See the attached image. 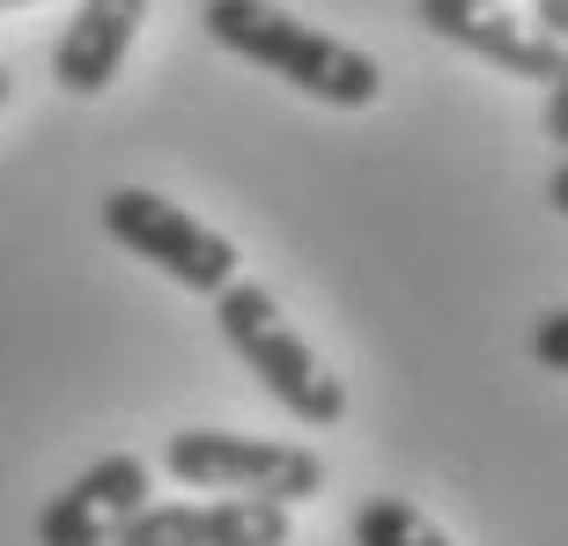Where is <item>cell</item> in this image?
I'll list each match as a JSON object with an SVG mask.
<instances>
[{
    "label": "cell",
    "instance_id": "8992f818",
    "mask_svg": "<svg viewBox=\"0 0 568 546\" xmlns=\"http://www.w3.org/2000/svg\"><path fill=\"white\" fill-rule=\"evenodd\" d=\"M414 22L436 30L443 44L473 52V60L517 74V82H554L561 74V44L531 16H509L503 0H414Z\"/></svg>",
    "mask_w": 568,
    "mask_h": 546
},
{
    "label": "cell",
    "instance_id": "52a82bcc",
    "mask_svg": "<svg viewBox=\"0 0 568 546\" xmlns=\"http://www.w3.org/2000/svg\"><path fill=\"white\" fill-rule=\"evenodd\" d=\"M148 503V458L111 451L38 509V546H111V532Z\"/></svg>",
    "mask_w": 568,
    "mask_h": 546
},
{
    "label": "cell",
    "instance_id": "8fae6325",
    "mask_svg": "<svg viewBox=\"0 0 568 546\" xmlns=\"http://www.w3.org/2000/svg\"><path fill=\"white\" fill-rule=\"evenodd\" d=\"M539 127H547V141L568 148V44H561V74H554V89H547V111H539Z\"/></svg>",
    "mask_w": 568,
    "mask_h": 546
},
{
    "label": "cell",
    "instance_id": "277c9868",
    "mask_svg": "<svg viewBox=\"0 0 568 546\" xmlns=\"http://www.w3.org/2000/svg\"><path fill=\"white\" fill-rule=\"evenodd\" d=\"M104 236L126 244L133 259H148L155 273H170V281L192 289V295H214V289L236 281V244L230 236L207 230V222H192L178 200H163V192H148V185L104 192Z\"/></svg>",
    "mask_w": 568,
    "mask_h": 546
},
{
    "label": "cell",
    "instance_id": "ba28073f",
    "mask_svg": "<svg viewBox=\"0 0 568 546\" xmlns=\"http://www.w3.org/2000/svg\"><path fill=\"white\" fill-rule=\"evenodd\" d=\"M141 22L148 0H82L74 22L60 30V44H52V82L67 97H104L111 74L126 67L133 38H141Z\"/></svg>",
    "mask_w": 568,
    "mask_h": 546
},
{
    "label": "cell",
    "instance_id": "7c38bea8",
    "mask_svg": "<svg viewBox=\"0 0 568 546\" xmlns=\"http://www.w3.org/2000/svg\"><path fill=\"white\" fill-rule=\"evenodd\" d=\"M531 22H539L554 44H568V0H531Z\"/></svg>",
    "mask_w": 568,
    "mask_h": 546
},
{
    "label": "cell",
    "instance_id": "4fadbf2b",
    "mask_svg": "<svg viewBox=\"0 0 568 546\" xmlns=\"http://www.w3.org/2000/svg\"><path fill=\"white\" fill-rule=\"evenodd\" d=\"M547 208H554V214H568V148H561V170L547 178Z\"/></svg>",
    "mask_w": 568,
    "mask_h": 546
},
{
    "label": "cell",
    "instance_id": "6da1fadb",
    "mask_svg": "<svg viewBox=\"0 0 568 546\" xmlns=\"http://www.w3.org/2000/svg\"><path fill=\"white\" fill-rule=\"evenodd\" d=\"M200 22H207V38L222 52L266 67V74H281L288 89H303V97H317V104H333V111H369L384 97V67L369 52L325 38L311 22H295L274 0H207Z\"/></svg>",
    "mask_w": 568,
    "mask_h": 546
},
{
    "label": "cell",
    "instance_id": "5b68a950",
    "mask_svg": "<svg viewBox=\"0 0 568 546\" xmlns=\"http://www.w3.org/2000/svg\"><path fill=\"white\" fill-rule=\"evenodd\" d=\"M295 517L288 503L222 495V503H141L111 546H288Z\"/></svg>",
    "mask_w": 568,
    "mask_h": 546
},
{
    "label": "cell",
    "instance_id": "7a4b0ae2",
    "mask_svg": "<svg viewBox=\"0 0 568 546\" xmlns=\"http://www.w3.org/2000/svg\"><path fill=\"white\" fill-rule=\"evenodd\" d=\"M214 325H222V340H230V355L244 362L303 428H333V421L347 414V384L303 347V333L281 317V303L258 289V281L214 289Z\"/></svg>",
    "mask_w": 568,
    "mask_h": 546
},
{
    "label": "cell",
    "instance_id": "5bb4252c",
    "mask_svg": "<svg viewBox=\"0 0 568 546\" xmlns=\"http://www.w3.org/2000/svg\"><path fill=\"white\" fill-rule=\"evenodd\" d=\"M0 104H8V67H0Z\"/></svg>",
    "mask_w": 568,
    "mask_h": 546
},
{
    "label": "cell",
    "instance_id": "9a60e30c",
    "mask_svg": "<svg viewBox=\"0 0 568 546\" xmlns=\"http://www.w3.org/2000/svg\"><path fill=\"white\" fill-rule=\"evenodd\" d=\"M0 8H30V0H0Z\"/></svg>",
    "mask_w": 568,
    "mask_h": 546
},
{
    "label": "cell",
    "instance_id": "30bf717a",
    "mask_svg": "<svg viewBox=\"0 0 568 546\" xmlns=\"http://www.w3.org/2000/svg\"><path fill=\"white\" fill-rule=\"evenodd\" d=\"M531 362L554 370V377H568V311H547L531 325Z\"/></svg>",
    "mask_w": 568,
    "mask_h": 546
},
{
    "label": "cell",
    "instance_id": "3957f363",
    "mask_svg": "<svg viewBox=\"0 0 568 546\" xmlns=\"http://www.w3.org/2000/svg\"><path fill=\"white\" fill-rule=\"evenodd\" d=\"M163 473L214 495H258V503H311L325 495V458L303 443L274 436H230V428H178L163 443Z\"/></svg>",
    "mask_w": 568,
    "mask_h": 546
},
{
    "label": "cell",
    "instance_id": "9c48e42d",
    "mask_svg": "<svg viewBox=\"0 0 568 546\" xmlns=\"http://www.w3.org/2000/svg\"><path fill=\"white\" fill-rule=\"evenodd\" d=\"M355 546H458L443 525H428L414 503H399V495H369V503L355 509Z\"/></svg>",
    "mask_w": 568,
    "mask_h": 546
}]
</instances>
